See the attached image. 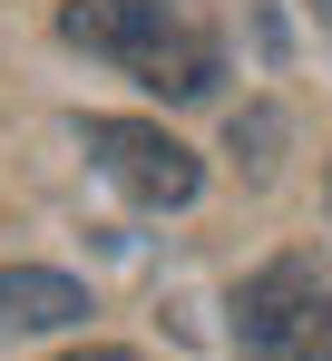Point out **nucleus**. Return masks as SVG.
<instances>
[{
  "label": "nucleus",
  "mask_w": 332,
  "mask_h": 361,
  "mask_svg": "<svg viewBox=\"0 0 332 361\" xmlns=\"http://www.w3.org/2000/svg\"><path fill=\"white\" fill-rule=\"evenodd\" d=\"M88 293L69 283V274H40V264H10L0 274V322L10 332H59V322H78Z\"/></svg>",
  "instance_id": "20e7f679"
},
{
  "label": "nucleus",
  "mask_w": 332,
  "mask_h": 361,
  "mask_svg": "<svg viewBox=\"0 0 332 361\" xmlns=\"http://www.w3.org/2000/svg\"><path fill=\"white\" fill-rule=\"evenodd\" d=\"M323 30H332V0H323Z\"/></svg>",
  "instance_id": "423d86ee"
},
{
  "label": "nucleus",
  "mask_w": 332,
  "mask_h": 361,
  "mask_svg": "<svg viewBox=\"0 0 332 361\" xmlns=\"http://www.w3.org/2000/svg\"><path fill=\"white\" fill-rule=\"evenodd\" d=\"M59 361H137V352H108V342H88V352H59Z\"/></svg>",
  "instance_id": "39448f33"
},
{
  "label": "nucleus",
  "mask_w": 332,
  "mask_h": 361,
  "mask_svg": "<svg viewBox=\"0 0 332 361\" xmlns=\"http://www.w3.org/2000/svg\"><path fill=\"white\" fill-rule=\"evenodd\" d=\"M235 342L254 361H332V264L274 254L235 283Z\"/></svg>",
  "instance_id": "f03ea898"
},
{
  "label": "nucleus",
  "mask_w": 332,
  "mask_h": 361,
  "mask_svg": "<svg viewBox=\"0 0 332 361\" xmlns=\"http://www.w3.org/2000/svg\"><path fill=\"white\" fill-rule=\"evenodd\" d=\"M59 39L108 59V68H127L157 98H206L225 78V30H215L206 0H69Z\"/></svg>",
  "instance_id": "f257e3e1"
},
{
  "label": "nucleus",
  "mask_w": 332,
  "mask_h": 361,
  "mask_svg": "<svg viewBox=\"0 0 332 361\" xmlns=\"http://www.w3.org/2000/svg\"><path fill=\"white\" fill-rule=\"evenodd\" d=\"M78 147L98 157V176L127 195V205H186L196 185H206V166H196V147H176L166 127H147V118H88L78 127Z\"/></svg>",
  "instance_id": "7ed1b4c3"
}]
</instances>
